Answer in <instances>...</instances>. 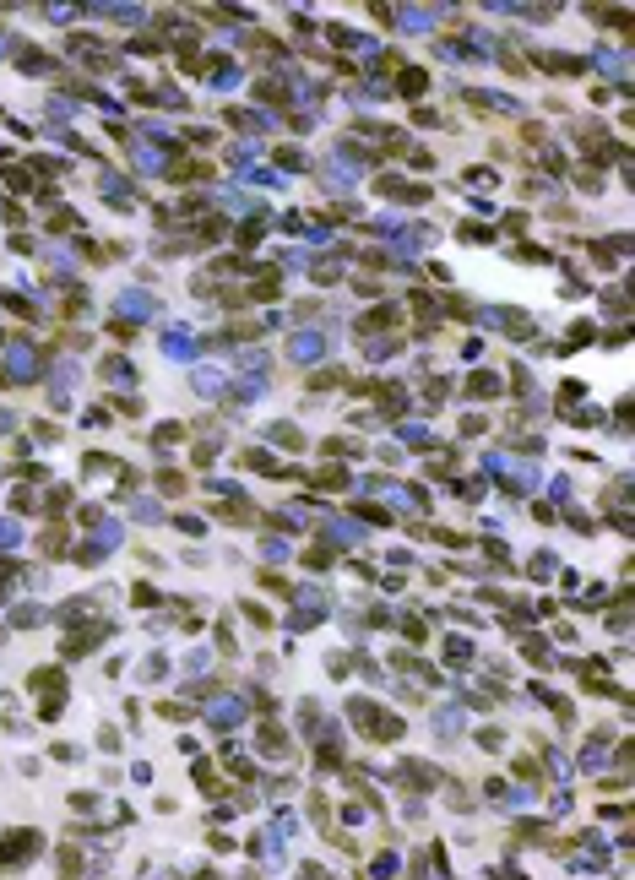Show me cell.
<instances>
[{
    "mask_svg": "<svg viewBox=\"0 0 635 880\" xmlns=\"http://www.w3.org/2000/svg\"><path fill=\"white\" fill-rule=\"evenodd\" d=\"M11 543H16V527H11V522H0V549H11Z\"/></svg>",
    "mask_w": 635,
    "mask_h": 880,
    "instance_id": "277c9868",
    "label": "cell"
},
{
    "mask_svg": "<svg viewBox=\"0 0 635 880\" xmlns=\"http://www.w3.org/2000/svg\"><path fill=\"white\" fill-rule=\"evenodd\" d=\"M293 354H299V359H315V354H321V337H293Z\"/></svg>",
    "mask_w": 635,
    "mask_h": 880,
    "instance_id": "3957f363",
    "label": "cell"
},
{
    "mask_svg": "<svg viewBox=\"0 0 635 880\" xmlns=\"http://www.w3.org/2000/svg\"><path fill=\"white\" fill-rule=\"evenodd\" d=\"M27 853H38V831H11L5 848H0V864H16V859H27Z\"/></svg>",
    "mask_w": 635,
    "mask_h": 880,
    "instance_id": "6da1fadb",
    "label": "cell"
},
{
    "mask_svg": "<svg viewBox=\"0 0 635 880\" xmlns=\"http://www.w3.org/2000/svg\"><path fill=\"white\" fill-rule=\"evenodd\" d=\"M212 723H217V729H234V723H239V701H217V707H212Z\"/></svg>",
    "mask_w": 635,
    "mask_h": 880,
    "instance_id": "7a4b0ae2",
    "label": "cell"
}]
</instances>
